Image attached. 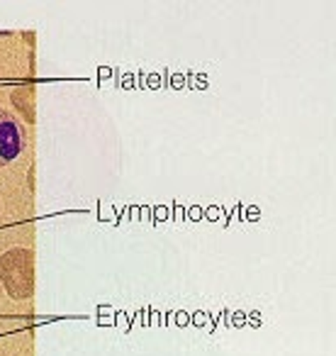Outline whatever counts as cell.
<instances>
[{
    "label": "cell",
    "mask_w": 336,
    "mask_h": 356,
    "mask_svg": "<svg viewBox=\"0 0 336 356\" xmlns=\"http://www.w3.org/2000/svg\"><path fill=\"white\" fill-rule=\"evenodd\" d=\"M0 291H3V288H0Z\"/></svg>",
    "instance_id": "277c9868"
},
{
    "label": "cell",
    "mask_w": 336,
    "mask_h": 356,
    "mask_svg": "<svg viewBox=\"0 0 336 356\" xmlns=\"http://www.w3.org/2000/svg\"><path fill=\"white\" fill-rule=\"evenodd\" d=\"M0 288L15 300H27L35 293V252L27 247L0 254Z\"/></svg>",
    "instance_id": "6da1fadb"
},
{
    "label": "cell",
    "mask_w": 336,
    "mask_h": 356,
    "mask_svg": "<svg viewBox=\"0 0 336 356\" xmlns=\"http://www.w3.org/2000/svg\"><path fill=\"white\" fill-rule=\"evenodd\" d=\"M25 129L20 120L0 108V166H8L25 152Z\"/></svg>",
    "instance_id": "7a4b0ae2"
},
{
    "label": "cell",
    "mask_w": 336,
    "mask_h": 356,
    "mask_svg": "<svg viewBox=\"0 0 336 356\" xmlns=\"http://www.w3.org/2000/svg\"><path fill=\"white\" fill-rule=\"evenodd\" d=\"M10 100L15 105V110L27 120L30 124L37 122V93H35V86L32 83H22L17 88H12Z\"/></svg>",
    "instance_id": "3957f363"
}]
</instances>
